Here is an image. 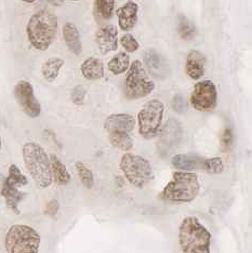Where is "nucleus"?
Wrapping results in <instances>:
<instances>
[{
  "label": "nucleus",
  "instance_id": "nucleus-1",
  "mask_svg": "<svg viewBox=\"0 0 252 253\" xmlns=\"http://www.w3.org/2000/svg\"><path fill=\"white\" fill-rule=\"evenodd\" d=\"M58 16L48 10H40L31 16L26 26L28 42L34 49L47 51L58 34Z\"/></svg>",
  "mask_w": 252,
  "mask_h": 253
},
{
  "label": "nucleus",
  "instance_id": "nucleus-12",
  "mask_svg": "<svg viewBox=\"0 0 252 253\" xmlns=\"http://www.w3.org/2000/svg\"><path fill=\"white\" fill-rule=\"evenodd\" d=\"M135 126V118L130 114H112L105 120L107 133H131Z\"/></svg>",
  "mask_w": 252,
  "mask_h": 253
},
{
  "label": "nucleus",
  "instance_id": "nucleus-19",
  "mask_svg": "<svg viewBox=\"0 0 252 253\" xmlns=\"http://www.w3.org/2000/svg\"><path fill=\"white\" fill-rule=\"evenodd\" d=\"M83 76L88 80H99L104 76V64L97 57H88L80 66Z\"/></svg>",
  "mask_w": 252,
  "mask_h": 253
},
{
  "label": "nucleus",
  "instance_id": "nucleus-24",
  "mask_svg": "<svg viewBox=\"0 0 252 253\" xmlns=\"http://www.w3.org/2000/svg\"><path fill=\"white\" fill-rule=\"evenodd\" d=\"M177 32L182 39L192 40L196 36V26L187 16L180 14L177 20Z\"/></svg>",
  "mask_w": 252,
  "mask_h": 253
},
{
  "label": "nucleus",
  "instance_id": "nucleus-6",
  "mask_svg": "<svg viewBox=\"0 0 252 253\" xmlns=\"http://www.w3.org/2000/svg\"><path fill=\"white\" fill-rule=\"evenodd\" d=\"M119 168L126 179L136 188H143L153 180V169L147 159L127 153L120 159Z\"/></svg>",
  "mask_w": 252,
  "mask_h": 253
},
{
  "label": "nucleus",
  "instance_id": "nucleus-7",
  "mask_svg": "<svg viewBox=\"0 0 252 253\" xmlns=\"http://www.w3.org/2000/svg\"><path fill=\"white\" fill-rule=\"evenodd\" d=\"M155 89V84L148 77L141 61H133L126 78V96L130 100H139L150 95Z\"/></svg>",
  "mask_w": 252,
  "mask_h": 253
},
{
  "label": "nucleus",
  "instance_id": "nucleus-16",
  "mask_svg": "<svg viewBox=\"0 0 252 253\" xmlns=\"http://www.w3.org/2000/svg\"><path fill=\"white\" fill-rule=\"evenodd\" d=\"M185 71L188 77L198 80L205 74V56L197 50H191L186 56Z\"/></svg>",
  "mask_w": 252,
  "mask_h": 253
},
{
  "label": "nucleus",
  "instance_id": "nucleus-21",
  "mask_svg": "<svg viewBox=\"0 0 252 253\" xmlns=\"http://www.w3.org/2000/svg\"><path fill=\"white\" fill-rule=\"evenodd\" d=\"M50 164H51V172H52V177L59 185H66L71 181V174L67 171L65 165L61 160L52 154L50 156Z\"/></svg>",
  "mask_w": 252,
  "mask_h": 253
},
{
  "label": "nucleus",
  "instance_id": "nucleus-8",
  "mask_svg": "<svg viewBox=\"0 0 252 253\" xmlns=\"http://www.w3.org/2000/svg\"><path fill=\"white\" fill-rule=\"evenodd\" d=\"M165 106L159 100H151L146 102L137 114L139 133L145 139L156 136L162 128Z\"/></svg>",
  "mask_w": 252,
  "mask_h": 253
},
{
  "label": "nucleus",
  "instance_id": "nucleus-37",
  "mask_svg": "<svg viewBox=\"0 0 252 253\" xmlns=\"http://www.w3.org/2000/svg\"><path fill=\"white\" fill-rule=\"evenodd\" d=\"M2 148V139H1V134H0V152H1Z\"/></svg>",
  "mask_w": 252,
  "mask_h": 253
},
{
  "label": "nucleus",
  "instance_id": "nucleus-14",
  "mask_svg": "<svg viewBox=\"0 0 252 253\" xmlns=\"http://www.w3.org/2000/svg\"><path fill=\"white\" fill-rule=\"evenodd\" d=\"M144 64L154 77L166 78L170 73V65L165 57L155 50H146L143 55Z\"/></svg>",
  "mask_w": 252,
  "mask_h": 253
},
{
  "label": "nucleus",
  "instance_id": "nucleus-26",
  "mask_svg": "<svg viewBox=\"0 0 252 253\" xmlns=\"http://www.w3.org/2000/svg\"><path fill=\"white\" fill-rule=\"evenodd\" d=\"M115 8V0H94V12L102 20H110Z\"/></svg>",
  "mask_w": 252,
  "mask_h": 253
},
{
  "label": "nucleus",
  "instance_id": "nucleus-11",
  "mask_svg": "<svg viewBox=\"0 0 252 253\" xmlns=\"http://www.w3.org/2000/svg\"><path fill=\"white\" fill-rule=\"evenodd\" d=\"M159 132V152L163 155L169 154L175 146H177L182 139V126L176 119L171 118L165 124Z\"/></svg>",
  "mask_w": 252,
  "mask_h": 253
},
{
  "label": "nucleus",
  "instance_id": "nucleus-31",
  "mask_svg": "<svg viewBox=\"0 0 252 253\" xmlns=\"http://www.w3.org/2000/svg\"><path fill=\"white\" fill-rule=\"evenodd\" d=\"M85 94H87V91L82 85H77V87L73 90L72 92V101L75 105L80 106L84 104V97Z\"/></svg>",
  "mask_w": 252,
  "mask_h": 253
},
{
  "label": "nucleus",
  "instance_id": "nucleus-35",
  "mask_svg": "<svg viewBox=\"0 0 252 253\" xmlns=\"http://www.w3.org/2000/svg\"><path fill=\"white\" fill-rule=\"evenodd\" d=\"M50 4H52L53 7H61L64 3V0H48Z\"/></svg>",
  "mask_w": 252,
  "mask_h": 253
},
{
  "label": "nucleus",
  "instance_id": "nucleus-20",
  "mask_svg": "<svg viewBox=\"0 0 252 253\" xmlns=\"http://www.w3.org/2000/svg\"><path fill=\"white\" fill-rule=\"evenodd\" d=\"M203 160H204L203 158L196 156V155L177 154L172 157L171 163H172L174 168L179 169L181 171L190 172L192 170L202 168Z\"/></svg>",
  "mask_w": 252,
  "mask_h": 253
},
{
  "label": "nucleus",
  "instance_id": "nucleus-9",
  "mask_svg": "<svg viewBox=\"0 0 252 253\" xmlns=\"http://www.w3.org/2000/svg\"><path fill=\"white\" fill-rule=\"evenodd\" d=\"M191 104L199 112H209L217 104V90L211 80H200L194 85L191 94Z\"/></svg>",
  "mask_w": 252,
  "mask_h": 253
},
{
  "label": "nucleus",
  "instance_id": "nucleus-2",
  "mask_svg": "<svg viewBox=\"0 0 252 253\" xmlns=\"http://www.w3.org/2000/svg\"><path fill=\"white\" fill-rule=\"evenodd\" d=\"M23 160L33 181L39 188H47L52 184L50 156L44 148L35 142L25 143L22 149Z\"/></svg>",
  "mask_w": 252,
  "mask_h": 253
},
{
  "label": "nucleus",
  "instance_id": "nucleus-17",
  "mask_svg": "<svg viewBox=\"0 0 252 253\" xmlns=\"http://www.w3.org/2000/svg\"><path fill=\"white\" fill-rule=\"evenodd\" d=\"M63 38L70 49L71 52L75 55H79L83 51V44L82 40H80L79 31L74 23L67 22L63 27Z\"/></svg>",
  "mask_w": 252,
  "mask_h": 253
},
{
  "label": "nucleus",
  "instance_id": "nucleus-5",
  "mask_svg": "<svg viewBox=\"0 0 252 253\" xmlns=\"http://www.w3.org/2000/svg\"><path fill=\"white\" fill-rule=\"evenodd\" d=\"M4 246L8 253H38L40 236L31 226L15 224L5 234Z\"/></svg>",
  "mask_w": 252,
  "mask_h": 253
},
{
  "label": "nucleus",
  "instance_id": "nucleus-30",
  "mask_svg": "<svg viewBox=\"0 0 252 253\" xmlns=\"http://www.w3.org/2000/svg\"><path fill=\"white\" fill-rule=\"evenodd\" d=\"M119 42L122 44V47L129 53H134L135 51H137L140 48V44L137 42V40L133 35H131V34H124V35L120 37Z\"/></svg>",
  "mask_w": 252,
  "mask_h": 253
},
{
  "label": "nucleus",
  "instance_id": "nucleus-32",
  "mask_svg": "<svg viewBox=\"0 0 252 253\" xmlns=\"http://www.w3.org/2000/svg\"><path fill=\"white\" fill-rule=\"evenodd\" d=\"M172 108L177 113H184L187 109V103L181 94H176L172 100Z\"/></svg>",
  "mask_w": 252,
  "mask_h": 253
},
{
  "label": "nucleus",
  "instance_id": "nucleus-36",
  "mask_svg": "<svg viewBox=\"0 0 252 253\" xmlns=\"http://www.w3.org/2000/svg\"><path fill=\"white\" fill-rule=\"evenodd\" d=\"M22 1H24L26 3H33V2H35L36 0H22Z\"/></svg>",
  "mask_w": 252,
  "mask_h": 253
},
{
  "label": "nucleus",
  "instance_id": "nucleus-34",
  "mask_svg": "<svg viewBox=\"0 0 252 253\" xmlns=\"http://www.w3.org/2000/svg\"><path fill=\"white\" fill-rule=\"evenodd\" d=\"M59 208H60V205H59V201L56 199H52L50 200L47 207H45V211L44 213L47 214L48 216H51V217H54L56 215V213H58L59 211Z\"/></svg>",
  "mask_w": 252,
  "mask_h": 253
},
{
  "label": "nucleus",
  "instance_id": "nucleus-38",
  "mask_svg": "<svg viewBox=\"0 0 252 253\" xmlns=\"http://www.w3.org/2000/svg\"><path fill=\"white\" fill-rule=\"evenodd\" d=\"M70 1H78V0H70Z\"/></svg>",
  "mask_w": 252,
  "mask_h": 253
},
{
  "label": "nucleus",
  "instance_id": "nucleus-25",
  "mask_svg": "<svg viewBox=\"0 0 252 253\" xmlns=\"http://www.w3.org/2000/svg\"><path fill=\"white\" fill-rule=\"evenodd\" d=\"M108 139L111 144L119 151L129 152L133 148V140L129 133H110Z\"/></svg>",
  "mask_w": 252,
  "mask_h": 253
},
{
  "label": "nucleus",
  "instance_id": "nucleus-33",
  "mask_svg": "<svg viewBox=\"0 0 252 253\" xmlns=\"http://www.w3.org/2000/svg\"><path fill=\"white\" fill-rule=\"evenodd\" d=\"M233 140H234V136H233L232 130L230 128H226L224 132H223L222 137H221L222 147L224 148V151H228V149L232 147Z\"/></svg>",
  "mask_w": 252,
  "mask_h": 253
},
{
  "label": "nucleus",
  "instance_id": "nucleus-22",
  "mask_svg": "<svg viewBox=\"0 0 252 253\" xmlns=\"http://www.w3.org/2000/svg\"><path fill=\"white\" fill-rule=\"evenodd\" d=\"M65 62L59 56L50 57L45 61L42 66V74L45 80L52 83L59 77V74L62 70V67L64 66Z\"/></svg>",
  "mask_w": 252,
  "mask_h": 253
},
{
  "label": "nucleus",
  "instance_id": "nucleus-15",
  "mask_svg": "<svg viewBox=\"0 0 252 253\" xmlns=\"http://www.w3.org/2000/svg\"><path fill=\"white\" fill-rule=\"evenodd\" d=\"M137 13H139V4L134 1H128L117 10L118 25L120 30L129 32L133 30L137 22Z\"/></svg>",
  "mask_w": 252,
  "mask_h": 253
},
{
  "label": "nucleus",
  "instance_id": "nucleus-27",
  "mask_svg": "<svg viewBox=\"0 0 252 253\" xmlns=\"http://www.w3.org/2000/svg\"><path fill=\"white\" fill-rule=\"evenodd\" d=\"M75 167H76L77 174L79 176V180L82 181L83 185L88 189L92 188L94 185V176H93L92 171H91L88 167L82 162H77L75 164Z\"/></svg>",
  "mask_w": 252,
  "mask_h": 253
},
{
  "label": "nucleus",
  "instance_id": "nucleus-3",
  "mask_svg": "<svg viewBox=\"0 0 252 253\" xmlns=\"http://www.w3.org/2000/svg\"><path fill=\"white\" fill-rule=\"evenodd\" d=\"M211 233L197 217L187 216L179 227V245L183 253H210Z\"/></svg>",
  "mask_w": 252,
  "mask_h": 253
},
{
  "label": "nucleus",
  "instance_id": "nucleus-29",
  "mask_svg": "<svg viewBox=\"0 0 252 253\" xmlns=\"http://www.w3.org/2000/svg\"><path fill=\"white\" fill-rule=\"evenodd\" d=\"M202 168L209 174H220L224 170V164L220 157L207 158L203 160Z\"/></svg>",
  "mask_w": 252,
  "mask_h": 253
},
{
  "label": "nucleus",
  "instance_id": "nucleus-28",
  "mask_svg": "<svg viewBox=\"0 0 252 253\" xmlns=\"http://www.w3.org/2000/svg\"><path fill=\"white\" fill-rule=\"evenodd\" d=\"M4 182H7L10 185H13L15 187L25 186L28 183L27 177L22 173L19 167L12 164L9 167V175Z\"/></svg>",
  "mask_w": 252,
  "mask_h": 253
},
{
  "label": "nucleus",
  "instance_id": "nucleus-4",
  "mask_svg": "<svg viewBox=\"0 0 252 253\" xmlns=\"http://www.w3.org/2000/svg\"><path fill=\"white\" fill-rule=\"evenodd\" d=\"M200 184L197 175L193 172H174L172 179L162 192V198L170 203H191L198 196Z\"/></svg>",
  "mask_w": 252,
  "mask_h": 253
},
{
  "label": "nucleus",
  "instance_id": "nucleus-18",
  "mask_svg": "<svg viewBox=\"0 0 252 253\" xmlns=\"http://www.w3.org/2000/svg\"><path fill=\"white\" fill-rule=\"evenodd\" d=\"M1 195L5 200L8 208L15 214H20L21 212L19 210V204L26 197V194L24 192L19 191V187H15L13 185H10L7 182L3 183V186L1 189Z\"/></svg>",
  "mask_w": 252,
  "mask_h": 253
},
{
  "label": "nucleus",
  "instance_id": "nucleus-23",
  "mask_svg": "<svg viewBox=\"0 0 252 253\" xmlns=\"http://www.w3.org/2000/svg\"><path fill=\"white\" fill-rule=\"evenodd\" d=\"M131 65L130 56L126 52H119L114 55L107 64V68L113 75H122L129 70Z\"/></svg>",
  "mask_w": 252,
  "mask_h": 253
},
{
  "label": "nucleus",
  "instance_id": "nucleus-10",
  "mask_svg": "<svg viewBox=\"0 0 252 253\" xmlns=\"http://www.w3.org/2000/svg\"><path fill=\"white\" fill-rule=\"evenodd\" d=\"M14 96L22 111L28 117L37 118L39 116L42 107H40L39 102L34 94V89L30 82H27V80L18 82L14 87Z\"/></svg>",
  "mask_w": 252,
  "mask_h": 253
},
{
  "label": "nucleus",
  "instance_id": "nucleus-13",
  "mask_svg": "<svg viewBox=\"0 0 252 253\" xmlns=\"http://www.w3.org/2000/svg\"><path fill=\"white\" fill-rule=\"evenodd\" d=\"M95 42L102 54L116 51L118 47V32L114 25L100 27L95 34Z\"/></svg>",
  "mask_w": 252,
  "mask_h": 253
}]
</instances>
